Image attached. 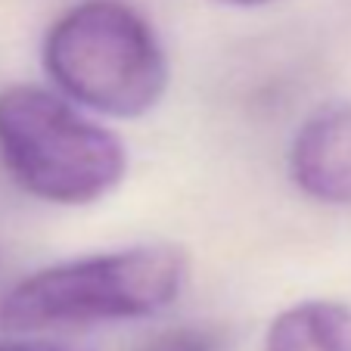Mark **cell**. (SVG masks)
<instances>
[{"mask_svg": "<svg viewBox=\"0 0 351 351\" xmlns=\"http://www.w3.org/2000/svg\"><path fill=\"white\" fill-rule=\"evenodd\" d=\"M186 271V255L174 245H131L60 261L0 298V326L44 330L153 317L180 295Z\"/></svg>", "mask_w": 351, "mask_h": 351, "instance_id": "6da1fadb", "label": "cell"}, {"mask_svg": "<svg viewBox=\"0 0 351 351\" xmlns=\"http://www.w3.org/2000/svg\"><path fill=\"white\" fill-rule=\"evenodd\" d=\"M0 162L34 199L90 206L125 180L128 149L56 93L10 84L0 90Z\"/></svg>", "mask_w": 351, "mask_h": 351, "instance_id": "7a4b0ae2", "label": "cell"}, {"mask_svg": "<svg viewBox=\"0 0 351 351\" xmlns=\"http://www.w3.org/2000/svg\"><path fill=\"white\" fill-rule=\"evenodd\" d=\"M44 69L69 99L112 119H140L168 90L156 28L121 0H87L50 25Z\"/></svg>", "mask_w": 351, "mask_h": 351, "instance_id": "3957f363", "label": "cell"}, {"mask_svg": "<svg viewBox=\"0 0 351 351\" xmlns=\"http://www.w3.org/2000/svg\"><path fill=\"white\" fill-rule=\"evenodd\" d=\"M289 174L305 196L351 206V103H330L302 121L289 146Z\"/></svg>", "mask_w": 351, "mask_h": 351, "instance_id": "277c9868", "label": "cell"}, {"mask_svg": "<svg viewBox=\"0 0 351 351\" xmlns=\"http://www.w3.org/2000/svg\"><path fill=\"white\" fill-rule=\"evenodd\" d=\"M265 351H351V308L311 298L274 317Z\"/></svg>", "mask_w": 351, "mask_h": 351, "instance_id": "5b68a950", "label": "cell"}, {"mask_svg": "<svg viewBox=\"0 0 351 351\" xmlns=\"http://www.w3.org/2000/svg\"><path fill=\"white\" fill-rule=\"evenodd\" d=\"M137 351H227V339L218 326L184 324L149 336Z\"/></svg>", "mask_w": 351, "mask_h": 351, "instance_id": "8992f818", "label": "cell"}, {"mask_svg": "<svg viewBox=\"0 0 351 351\" xmlns=\"http://www.w3.org/2000/svg\"><path fill=\"white\" fill-rule=\"evenodd\" d=\"M0 351H93L84 342H69V339H3Z\"/></svg>", "mask_w": 351, "mask_h": 351, "instance_id": "52a82bcc", "label": "cell"}, {"mask_svg": "<svg viewBox=\"0 0 351 351\" xmlns=\"http://www.w3.org/2000/svg\"><path fill=\"white\" fill-rule=\"evenodd\" d=\"M224 3H237V7H258V3H271V0H224Z\"/></svg>", "mask_w": 351, "mask_h": 351, "instance_id": "ba28073f", "label": "cell"}]
</instances>
